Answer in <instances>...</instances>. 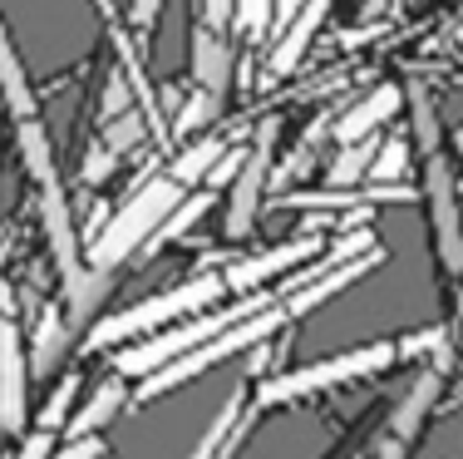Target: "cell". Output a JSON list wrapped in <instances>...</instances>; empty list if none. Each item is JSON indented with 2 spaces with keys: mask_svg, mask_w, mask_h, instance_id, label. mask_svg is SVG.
I'll return each mask as SVG.
<instances>
[{
  "mask_svg": "<svg viewBox=\"0 0 463 459\" xmlns=\"http://www.w3.org/2000/svg\"><path fill=\"white\" fill-rule=\"evenodd\" d=\"M183 193L173 178H143L138 183V193L128 198L124 207H118L114 217L104 223V233L94 237V247H90V262L84 267L90 272H104V277H114L118 267H124L134 253H143L148 247V237L163 227V217L173 213V207L183 203Z\"/></svg>",
  "mask_w": 463,
  "mask_h": 459,
  "instance_id": "6da1fadb",
  "label": "cell"
},
{
  "mask_svg": "<svg viewBox=\"0 0 463 459\" xmlns=\"http://www.w3.org/2000/svg\"><path fill=\"white\" fill-rule=\"evenodd\" d=\"M271 301H277V297H267V292H251V297L237 301L232 311H207V316H193V321L173 326V331H158V336H148V341H134L128 351L114 356V370H118L124 380H128V376H143V380H148L153 370H163V366H173V360H183L187 351H197V346L217 341V336L232 331L237 321L267 311Z\"/></svg>",
  "mask_w": 463,
  "mask_h": 459,
  "instance_id": "7a4b0ae2",
  "label": "cell"
},
{
  "mask_svg": "<svg viewBox=\"0 0 463 459\" xmlns=\"http://www.w3.org/2000/svg\"><path fill=\"white\" fill-rule=\"evenodd\" d=\"M227 292V282L217 277V272H197L193 282H183V287L163 292V297H148L138 306H128V311L118 316H104V321L90 326V351H104V346H118L128 341V336H143V331H158V326L178 321V316H197L207 301H217Z\"/></svg>",
  "mask_w": 463,
  "mask_h": 459,
  "instance_id": "3957f363",
  "label": "cell"
},
{
  "mask_svg": "<svg viewBox=\"0 0 463 459\" xmlns=\"http://www.w3.org/2000/svg\"><path fill=\"white\" fill-rule=\"evenodd\" d=\"M400 360V346L394 341H370L355 346V351H340L330 360H316V366H296L286 376H271L257 386V406H291V400L311 396V390H330V386H345V380H370L380 370H390Z\"/></svg>",
  "mask_w": 463,
  "mask_h": 459,
  "instance_id": "277c9868",
  "label": "cell"
},
{
  "mask_svg": "<svg viewBox=\"0 0 463 459\" xmlns=\"http://www.w3.org/2000/svg\"><path fill=\"white\" fill-rule=\"evenodd\" d=\"M281 321H286V306H267V311H257V316H247V321H237L232 331L217 336V341H207V346H197V351H187L183 360H173V366L153 370V376L138 386V400H158V396H168V390L187 386V380L207 376V370L222 366L227 356H241V351H251V346H267L271 336L281 331Z\"/></svg>",
  "mask_w": 463,
  "mask_h": 459,
  "instance_id": "5b68a950",
  "label": "cell"
},
{
  "mask_svg": "<svg viewBox=\"0 0 463 459\" xmlns=\"http://www.w3.org/2000/svg\"><path fill=\"white\" fill-rule=\"evenodd\" d=\"M40 223H45V243H50V257H54V272H60L64 292H74L90 267L80 257V233H74V213H70V198H64L60 183L40 188Z\"/></svg>",
  "mask_w": 463,
  "mask_h": 459,
  "instance_id": "8992f818",
  "label": "cell"
},
{
  "mask_svg": "<svg viewBox=\"0 0 463 459\" xmlns=\"http://www.w3.org/2000/svg\"><path fill=\"white\" fill-rule=\"evenodd\" d=\"M271 139H277V124H261L257 144L247 148V163L232 178V203H227V237H247L251 223H257L261 193H267V168H271Z\"/></svg>",
  "mask_w": 463,
  "mask_h": 459,
  "instance_id": "52a82bcc",
  "label": "cell"
},
{
  "mask_svg": "<svg viewBox=\"0 0 463 459\" xmlns=\"http://www.w3.org/2000/svg\"><path fill=\"white\" fill-rule=\"evenodd\" d=\"M424 198H429V213H434V243H439V257L444 267L463 272V223H458V203H454V173L439 153H429L424 163Z\"/></svg>",
  "mask_w": 463,
  "mask_h": 459,
  "instance_id": "ba28073f",
  "label": "cell"
},
{
  "mask_svg": "<svg viewBox=\"0 0 463 459\" xmlns=\"http://www.w3.org/2000/svg\"><path fill=\"white\" fill-rule=\"evenodd\" d=\"M25 400H30V360H25V336L20 326L0 321V430L20 435L25 430Z\"/></svg>",
  "mask_w": 463,
  "mask_h": 459,
  "instance_id": "9c48e42d",
  "label": "cell"
},
{
  "mask_svg": "<svg viewBox=\"0 0 463 459\" xmlns=\"http://www.w3.org/2000/svg\"><path fill=\"white\" fill-rule=\"evenodd\" d=\"M316 257H321V237L306 233V237H291V243H281V247H267V253H257L247 262H232V267L222 272V282L232 292H257L261 282L286 277L296 262H316Z\"/></svg>",
  "mask_w": 463,
  "mask_h": 459,
  "instance_id": "30bf717a",
  "label": "cell"
},
{
  "mask_svg": "<svg viewBox=\"0 0 463 459\" xmlns=\"http://www.w3.org/2000/svg\"><path fill=\"white\" fill-rule=\"evenodd\" d=\"M380 262H384V247H374V253H365V257L340 262V267H330V272H321V277H311L306 287H296L291 301H286V316H306V311H316V306H326L335 292H345V287H355L360 277H370Z\"/></svg>",
  "mask_w": 463,
  "mask_h": 459,
  "instance_id": "8fae6325",
  "label": "cell"
},
{
  "mask_svg": "<svg viewBox=\"0 0 463 459\" xmlns=\"http://www.w3.org/2000/svg\"><path fill=\"white\" fill-rule=\"evenodd\" d=\"M400 109H404V90H400V84H374L365 100L350 104L345 119L335 124L340 148H345V144H360V139H374V129H380L384 119H394Z\"/></svg>",
  "mask_w": 463,
  "mask_h": 459,
  "instance_id": "7c38bea8",
  "label": "cell"
},
{
  "mask_svg": "<svg viewBox=\"0 0 463 459\" xmlns=\"http://www.w3.org/2000/svg\"><path fill=\"white\" fill-rule=\"evenodd\" d=\"M326 15H330V0H311V5H306L301 15L281 30L277 45H271V54H267V74H271V80H277V74H291L296 64H301V54L311 50V40H316V30L326 25Z\"/></svg>",
  "mask_w": 463,
  "mask_h": 459,
  "instance_id": "4fadbf2b",
  "label": "cell"
},
{
  "mask_svg": "<svg viewBox=\"0 0 463 459\" xmlns=\"http://www.w3.org/2000/svg\"><path fill=\"white\" fill-rule=\"evenodd\" d=\"M232 45L217 30L207 25H193V74H197V90H207L217 104H222V94L232 90Z\"/></svg>",
  "mask_w": 463,
  "mask_h": 459,
  "instance_id": "5bb4252c",
  "label": "cell"
},
{
  "mask_svg": "<svg viewBox=\"0 0 463 459\" xmlns=\"http://www.w3.org/2000/svg\"><path fill=\"white\" fill-rule=\"evenodd\" d=\"M439 390H444V370H419V376H414V386L404 390V400L390 415V430H394V440H400V445H410L414 435L424 430V420H429V410H434Z\"/></svg>",
  "mask_w": 463,
  "mask_h": 459,
  "instance_id": "9a60e30c",
  "label": "cell"
},
{
  "mask_svg": "<svg viewBox=\"0 0 463 459\" xmlns=\"http://www.w3.org/2000/svg\"><path fill=\"white\" fill-rule=\"evenodd\" d=\"M15 144H20V158H25V173L40 183V188L60 183V173H54V148H50V134H45L40 119H20V124H15Z\"/></svg>",
  "mask_w": 463,
  "mask_h": 459,
  "instance_id": "2e32d148",
  "label": "cell"
},
{
  "mask_svg": "<svg viewBox=\"0 0 463 459\" xmlns=\"http://www.w3.org/2000/svg\"><path fill=\"white\" fill-rule=\"evenodd\" d=\"M0 94H5V104H10V114H15V124L20 119H40L35 114V94H30V80H25V70H20V60H15V50H10V35H5V20H0Z\"/></svg>",
  "mask_w": 463,
  "mask_h": 459,
  "instance_id": "e0dca14e",
  "label": "cell"
},
{
  "mask_svg": "<svg viewBox=\"0 0 463 459\" xmlns=\"http://www.w3.org/2000/svg\"><path fill=\"white\" fill-rule=\"evenodd\" d=\"M118 410H124V380L109 376L104 386H99L90 400H84V410L74 415V420L64 425V430H70V440H84V435H99V430H104V425L114 420Z\"/></svg>",
  "mask_w": 463,
  "mask_h": 459,
  "instance_id": "ac0fdd59",
  "label": "cell"
},
{
  "mask_svg": "<svg viewBox=\"0 0 463 459\" xmlns=\"http://www.w3.org/2000/svg\"><path fill=\"white\" fill-rule=\"evenodd\" d=\"M227 158V139H203V144H193V148H183L178 158H173V173L168 178L178 183V188H193V183H207L213 178V168Z\"/></svg>",
  "mask_w": 463,
  "mask_h": 459,
  "instance_id": "d6986e66",
  "label": "cell"
},
{
  "mask_svg": "<svg viewBox=\"0 0 463 459\" xmlns=\"http://www.w3.org/2000/svg\"><path fill=\"white\" fill-rule=\"evenodd\" d=\"M64 351H70V326H64V316L50 306V311H40V321H35V356H30V370H35V380L50 376V370L60 366Z\"/></svg>",
  "mask_w": 463,
  "mask_h": 459,
  "instance_id": "ffe728a7",
  "label": "cell"
},
{
  "mask_svg": "<svg viewBox=\"0 0 463 459\" xmlns=\"http://www.w3.org/2000/svg\"><path fill=\"white\" fill-rule=\"evenodd\" d=\"M384 139H360V144H345L340 148V158L330 163V173H326V188H360V183L370 178V163H374V153H380Z\"/></svg>",
  "mask_w": 463,
  "mask_h": 459,
  "instance_id": "44dd1931",
  "label": "cell"
},
{
  "mask_svg": "<svg viewBox=\"0 0 463 459\" xmlns=\"http://www.w3.org/2000/svg\"><path fill=\"white\" fill-rule=\"evenodd\" d=\"M207 207H213V188H203V193H193V198H183V203L173 207L168 217H163V227H158V233L148 237V253H158L163 243H173V237L187 233L193 223H203V217H207Z\"/></svg>",
  "mask_w": 463,
  "mask_h": 459,
  "instance_id": "7402d4cb",
  "label": "cell"
},
{
  "mask_svg": "<svg viewBox=\"0 0 463 459\" xmlns=\"http://www.w3.org/2000/svg\"><path fill=\"white\" fill-rule=\"evenodd\" d=\"M232 430H241V390H232V400L217 410V420L207 425V435L197 440V450L187 454V459H217L232 445Z\"/></svg>",
  "mask_w": 463,
  "mask_h": 459,
  "instance_id": "603a6c76",
  "label": "cell"
},
{
  "mask_svg": "<svg viewBox=\"0 0 463 459\" xmlns=\"http://www.w3.org/2000/svg\"><path fill=\"white\" fill-rule=\"evenodd\" d=\"M410 104H414V139L429 158V153H439V114H434V100H429L424 84H410Z\"/></svg>",
  "mask_w": 463,
  "mask_h": 459,
  "instance_id": "cb8c5ba5",
  "label": "cell"
},
{
  "mask_svg": "<svg viewBox=\"0 0 463 459\" xmlns=\"http://www.w3.org/2000/svg\"><path fill=\"white\" fill-rule=\"evenodd\" d=\"M74 390H80V376H64L60 386H54V396L45 400V410H40V425L35 430H45V435H60L64 425H70V406H74Z\"/></svg>",
  "mask_w": 463,
  "mask_h": 459,
  "instance_id": "d4e9b609",
  "label": "cell"
},
{
  "mask_svg": "<svg viewBox=\"0 0 463 459\" xmlns=\"http://www.w3.org/2000/svg\"><path fill=\"white\" fill-rule=\"evenodd\" d=\"M404 168H410V144L404 139H384L370 163V183H400Z\"/></svg>",
  "mask_w": 463,
  "mask_h": 459,
  "instance_id": "484cf974",
  "label": "cell"
},
{
  "mask_svg": "<svg viewBox=\"0 0 463 459\" xmlns=\"http://www.w3.org/2000/svg\"><path fill=\"white\" fill-rule=\"evenodd\" d=\"M213 114H217V100H213L207 90H193L187 100H178V109H173V124H168V134H187V129H203Z\"/></svg>",
  "mask_w": 463,
  "mask_h": 459,
  "instance_id": "4316f807",
  "label": "cell"
},
{
  "mask_svg": "<svg viewBox=\"0 0 463 459\" xmlns=\"http://www.w3.org/2000/svg\"><path fill=\"white\" fill-rule=\"evenodd\" d=\"M271 5H277V0H237V5H232V30L247 35V40H261L271 30Z\"/></svg>",
  "mask_w": 463,
  "mask_h": 459,
  "instance_id": "83f0119b",
  "label": "cell"
},
{
  "mask_svg": "<svg viewBox=\"0 0 463 459\" xmlns=\"http://www.w3.org/2000/svg\"><path fill=\"white\" fill-rule=\"evenodd\" d=\"M134 104H138L134 84L124 80V70H114V74H109V84H104V124H114V119L134 114Z\"/></svg>",
  "mask_w": 463,
  "mask_h": 459,
  "instance_id": "f1b7e54d",
  "label": "cell"
},
{
  "mask_svg": "<svg viewBox=\"0 0 463 459\" xmlns=\"http://www.w3.org/2000/svg\"><path fill=\"white\" fill-rule=\"evenodd\" d=\"M143 129H148V119H143V114H124V119H114V124L104 129V139H99V144H104L109 153H124V148H134L138 139H143Z\"/></svg>",
  "mask_w": 463,
  "mask_h": 459,
  "instance_id": "f546056e",
  "label": "cell"
},
{
  "mask_svg": "<svg viewBox=\"0 0 463 459\" xmlns=\"http://www.w3.org/2000/svg\"><path fill=\"white\" fill-rule=\"evenodd\" d=\"M104 440L99 435H84V440H64V450H54L50 459H104Z\"/></svg>",
  "mask_w": 463,
  "mask_h": 459,
  "instance_id": "4dcf8cb0",
  "label": "cell"
},
{
  "mask_svg": "<svg viewBox=\"0 0 463 459\" xmlns=\"http://www.w3.org/2000/svg\"><path fill=\"white\" fill-rule=\"evenodd\" d=\"M114 158H118V153H109L104 144H94L90 158H84V183H104V173L114 168Z\"/></svg>",
  "mask_w": 463,
  "mask_h": 459,
  "instance_id": "1f68e13d",
  "label": "cell"
},
{
  "mask_svg": "<svg viewBox=\"0 0 463 459\" xmlns=\"http://www.w3.org/2000/svg\"><path fill=\"white\" fill-rule=\"evenodd\" d=\"M158 15H163V0H134V30L138 35H153Z\"/></svg>",
  "mask_w": 463,
  "mask_h": 459,
  "instance_id": "d6a6232c",
  "label": "cell"
},
{
  "mask_svg": "<svg viewBox=\"0 0 463 459\" xmlns=\"http://www.w3.org/2000/svg\"><path fill=\"white\" fill-rule=\"evenodd\" d=\"M306 5H311V0H277V5H271V35H281V30L291 25Z\"/></svg>",
  "mask_w": 463,
  "mask_h": 459,
  "instance_id": "836d02e7",
  "label": "cell"
},
{
  "mask_svg": "<svg viewBox=\"0 0 463 459\" xmlns=\"http://www.w3.org/2000/svg\"><path fill=\"white\" fill-rule=\"evenodd\" d=\"M232 5H237V0H203V25L207 30L232 25Z\"/></svg>",
  "mask_w": 463,
  "mask_h": 459,
  "instance_id": "e575fe53",
  "label": "cell"
},
{
  "mask_svg": "<svg viewBox=\"0 0 463 459\" xmlns=\"http://www.w3.org/2000/svg\"><path fill=\"white\" fill-rule=\"evenodd\" d=\"M50 454H54V435L35 430L25 445H20V454H15V459H50Z\"/></svg>",
  "mask_w": 463,
  "mask_h": 459,
  "instance_id": "d590c367",
  "label": "cell"
},
{
  "mask_svg": "<svg viewBox=\"0 0 463 459\" xmlns=\"http://www.w3.org/2000/svg\"><path fill=\"white\" fill-rule=\"evenodd\" d=\"M458 163H463V134H458Z\"/></svg>",
  "mask_w": 463,
  "mask_h": 459,
  "instance_id": "8d00e7d4",
  "label": "cell"
},
{
  "mask_svg": "<svg viewBox=\"0 0 463 459\" xmlns=\"http://www.w3.org/2000/svg\"><path fill=\"white\" fill-rule=\"evenodd\" d=\"M458 45H463V25H458Z\"/></svg>",
  "mask_w": 463,
  "mask_h": 459,
  "instance_id": "74e56055",
  "label": "cell"
},
{
  "mask_svg": "<svg viewBox=\"0 0 463 459\" xmlns=\"http://www.w3.org/2000/svg\"><path fill=\"white\" fill-rule=\"evenodd\" d=\"M104 459H118V454H104Z\"/></svg>",
  "mask_w": 463,
  "mask_h": 459,
  "instance_id": "f35d334b",
  "label": "cell"
}]
</instances>
